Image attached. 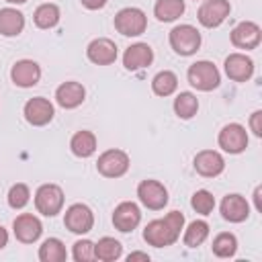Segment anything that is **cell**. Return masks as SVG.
I'll return each mask as SVG.
<instances>
[{
  "instance_id": "cell-5",
  "label": "cell",
  "mask_w": 262,
  "mask_h": 262,
  "mask_svg": "<svg viewBox=\"0 0 262 262\" xmlns=\"http://www.w3.org/2000/svg\"><path fill=\"white\" fill-rule=\"evenodd\" d=\"M188 82L203 92H209L219 86V70L211 61H196L188 68Z\"/></svg>"
},
{
  "instance_id": "cell-22",
  "label": "cell",
  "mask_w": 262,
  "mask_h": 262,
  "mask_svg": "<svg viewBox=\"0 0 262 262\" xmlns=\"http://www.w3.org/2000/svg\"><path fill=\"white\" fill-rule=\"evenodd\" d=\"M25 29V16L16 8H2L0 10V33L4 37H14Z\"/></svg>"
},
{
  "instance_id": "cell-30",
  "label": "cell",
  "mask_w": 262,
  "mask_h": 262,
  "mask_svg": "<svg viewBox=\"0 0 262 262\" xmlns=\"http://www.w3.org/2000/svg\"><path fill=\"white\" fill-rule=\"evenodd\" d=\"M237 250V239L233 233H219L213 239V254L219 258H231Z\"/></svg>"
},
{
  "instance_id": "cell-10",
  "label": "cell",
  "mask_w": 262,
  "mask_h": 262,
  "mask_svg": "<svg viewBox=\"0 0 262 262\" xmlns=\"http://www.w3.org/2000/svg\"><path fill=\"white\" fill-rule=\"evenodd\" d=\"M219 145L229 154H239L248 145V133L242 125L229 123L219 131Z\"/></svg>"
},
{
  "instance_id": "cell-9",
  "label": "cell",
  "mask_w": 262,
  "mask_h": 262,
  "mask_svg": "<svg viewBox=\"0 0 262 262\" xmlns=\"http://www.w3.org/2000/svg\"><path fill=\"white\" fill-rule=\"evenodd\" d=\"M229 10H231V6L227 0H205L199 8V23L207 29L219 27L227 18Z\"/></svg>"
},
{
  "instance_id": "cell-16",
  "label": "cell",
  "mask_w": 262,
  "mask_h": 262,
  "mask_svg": "<svg viewBox=\"0 0 262 262\" xmlns=\"http://www.w3.org/2000/svg\"><path fill=\"white\" fill-rule=\"evenodd\" d=\"M86 55L96 66H108L117 59V45L106 37H98L88 45Z\"/></svg>"
},
{
  "instance_id": "cell-39",
  "label": "cell",
  "mask_w": 262,
  "mask_h": 262,
  "mask_svg": "<svg viewBox=\"0 0 262 262\" xmlns=\"http://www.w3.org/2000/svg\"><path fill=\"white\" fill-rule=\"evenodd\" d=\"M260 192H262V188L258 186V188L254 190V203H256V209H258V211H262V205H260Z\"/></svg>"
},
{
  "instance_id": "cell-20",
  "label": "cell",
  "mask_w": 262,
  "mask_h": 262,
  "mask_svg": "<svg viewBox=\"0 0 262 262\" xmlns=\"http://www.w3.org/2000/svg\"><path fill=\"white\" fill-rule=\"evenodd\" d=\"M86 90L80 82H63L57 90H55V100L59 106L63 108H76L84 102Z\"/></svg>"
},
{
  "instance_id": "cell-28",
  "label": "cell",
  "mask_w": 262,
  "mask_h": 262,
  "mask_svg": "<svg viewBox=\"0 0 262 262\" xmlns=\"http://www.w3.org/2000/svg\"><path fill=\"white\" fill-rule=\"evenodd\" d=\"M199 111V100L192 92H180L174 98V113L180 119H192Z\"/></svg>"
},
{
  "instance_id": "cell-13",
  "label": "cell",
  "mask_w": 262,
  "mask_h": 262,
  "mask_svg": "<svg viewBox=\"0 0 262 262\" xmlns=\"http://www.w3.org/2000/svg\"><path fill=\"white\" fill-rule=\"evenodd\" d=\"M12 227H14L16 239L23 242V244H33V242H37L39 235H41V231H43L41 221H39L35 215H31V213L18 215V217L14 219V223H12Z\"/></svg>"
},
{
  "instance_id": "cell-34",
  "label": "cell",
  "mask_w": 262,
  "mask_h": 262,
  "mask_svg": "<svg viewBox=\"0 0 262 262\" xmlns=\"http://www.w3.org/2000/svg\"><path fill=\"white\" fill-rule=\"evenodd\" d=\"M74 260L76 262H88L94 260V244L90 239H80L74 244Z\"/></svg>"
},
{
  "instance_id": "cell-29",
  "label": "cell",
  "mask_w": 262,
  "mask_h": 262,
  "mask_svg": "<svg viewBox=\"0 0 262 262\" xmlns=\"http://www.w3.org/2000/svg\"><path fill=\"white\" fill-rule=\"evenodd\" d=\"M35 25L39 27V29H51V27H55L57 25V20H59V8L55 6V4H41L37 10H35Z\"/></svg>"
},
{
  "instance_id": "cell-2",
  "label": "cell",
  "mask_w": 262,
  "mask_h": 262,
  "mask_svg": "<svg viewBox=\"0 0 262 262\" xmlns=\"http://www.w3.org/2000/svg\"><path fill=\"white\" fill-rule=\"evenodd\" d=\"M145 27H147V16L141 8L129 6L119 10L115 16V29L125 37H137L145 31Z\"/></svg>"
},
{
  "instance_id": "cell-11",
  "label": "cell",
  "mask_w": 262,
  "mask_h": 262,
  "mask_svg": "<svg viewBox=\"0 0 262 262\" xmlns=\"http://www.w3.org/2000/svg\"><path fill=\"white\" fill-rule=\"evenodd\" d=\"M25 119L35 127H43L53 119V104L43 96L31 98L25 104Z\"/></svg>"
},
{
  "instance_id": "cell-15",
  "label": "cell",
  "mask_w": 262,
  "mask_h": 262,
  "mask_svg": "<svg viewBox=\"0 0 262 262\" xmlns=\"http://www.w3.org/2000/svg\"><path fill=\"white\" fill-rule=\"evenodd\" d=\"M10 78H12V82H14L16 86H20V88H31V86H35V84L39 82V78H41V68H39L33 59H20V61H16V63L12 66Z\"/></svg>"
},
{
  "instance_id": "cell-19",
  "label": "cell",
  "mask_w": 262,
  "mask_h": 262,
  "mask_svg": "<svg viewBox=\"0 0 262 262\" xmlns=\"http://www.w3.org/2000/svg\"><path fill=\"white\" fill-rule=\"evenodd\" d=\"M225 74L235 82H246L254 74V61L244 53H231L225 59Z\"/></svg>"
},
{
  "instance_id": "cell-3",
  "label": "cell",
  "mask_w": 262,
  "mask_h": 262,
  "mask_svg": "<svg viewBox=\"0 0 262 262\" xmlns=\"http://www.w3.org/2000/svg\"><path fill=\"white\" fill-rule=\"evenodd\" d=\"M170 45L178 55H192L201 47V33L192 25H178L170 31Z\"/></svg>"
},
{
  "instance_id": "cell-38",
  "label": "cell",
  "mask_w": 262,
  "mask_h": 262,
  "mask_svg": "<svg viewBox=\"0 0 262 262\" xmlns=\"http://www.w3.org/2000/svg\"><path fill=\"white\" fill-rule=\"evenodd\" d=\"M6 242H8V233H6V229L0 225V250L6 246Z\"/></svg>"
},
{
  "instance_id": "cell-7",
  "label": "cell",
  "mask_w": 262,
  "mask_h": 262,
  "mask_svg": "<svg viewBox=\"0 0 262 262\" xmlns=\"http://www.w3.org/2000/svg\"><path fill=\"white\" fill-rule=\"evenodd\" d=\"M137 196H139V201H141L147 209H151V211H160V209H164L166 203H168V190H166V186H164L162 182H158V180H143V182L137 186Z\"/></svg>"
},
{
  "instance_id": "cell-24",
  "label": "cell",
  "mask_w": 262,
  "mask_h": 262,
  "mask_svg": "<svg viewBox=\"0 0 262 262\" xmlns=\"http://www.w3.org/2000/svg\"><path fill=\"white\" fill-rule=\"evenodd\" d=\"M154 12L162 23L176 20L184 12V0H158L154 6Z\"/></svg>"
},
{
  "instance_id": "cell-37",
  "label": "cell",
  "mask_w": 262,
  "mask_h": 262,
  "mask_svg": "<svg viewBox=\"0 0 262 262\" xmlns=\"http://www.w3.org/2000/svg\"><path fill=\"white\" fill-rule=\"evenodd\" d=\"M129 262H133V260H149V256L147 254H143V252H133V254H129V258H127Z\"/></svg>"
},
{
  "instance_id": "cell-27",
  "label": "cell",
  "mask_w": 262,
  "mask_h": 262,
  "mask_svg": "<svg viewBox=\"0 0 262 262\" xmlns=\"http://www.w3.org/2000/svg\"><path fill=\"white\" fill-rule=\"evenodd\" d=\"M176 86H178V78H176V74L170 72V70H164V72L156 74L154 80H151V90H154L158 96H170V94L176 90Z\"/></svg>"
},
{
  "instance_id": "cell-6",
  "label": "cell",
  "mask_w": 262,
  "mask_h": 262,
  "mask_svg": "<svg viewBox=\"0 0 262 262\" xmlns=\"http://www.w3.org/2000/svg\"><path fill=\"white\" fill-rule=\"evenodd\" d=\"M96 168L106 178H119L129 170V156L121 149H106L98 158Z\"/></svg>"
},
{
  "instance_id": "cell-25",
  "label": "cell",
  "mask_w": 262,
  "mask_h": 262,
  "mask_svg": "<svg viewBox=\"0 0 262 262\" xmlns=\"http://www.w3.org/2000/svg\"><path fill=\"white\" fill-rule=\"evenodd\" d=\"M70 147H72V151H74L78 158H88V156H92L94 149H96V137H94V133H90V131H78V133L72 137Z\"/></svg>"
},
{
  "instance_id": "cell-32",
  "label": "cell",
  "mask_w": 262,
  "mask_h": 262,
  "mask_svg": "<svg viewBox=\"0 0 262 262\" xmlns=\"http://www.w3.org/2000/svg\"><path fill=\"white\" fill-rule=\"evenodd\" d=\"M190 205L196 213L201 215H209L213 209H215V196L209 192V190H196L190 199Z\"/></svg>"
},
{
  "instance_id": "cell-21",
  "label": "cell",
  "mask_w": 262,
  "mask_h": 262,
  "mask_svg": "<svg viewBox=\"0 0 262 262\" xmlns=\"http://www.w3.org/2000/svg\"><path fill=\"white\" fill-rule=\"evenodd\" d=\"M221 215H223V219H227L231 223H239V221L248 219L250 205L239 194H227L223 199V203H221Z\"/></svg>"
},
{
  "instance_id": "cell-36",
  "label": "cell",
  "mask_w": 262,
  "mask_h": 262,
  "mask_svg": "<svg viewBox=\"0 0 262 262\" xmlns=\"http://www.w3.org/2000/svg\"><path fill=\"white\" fill-rule=\"evenodd\" d=\"M82 4L86 8H90V10H98V8H102L106 4V0H82Z\"/></svg>"
},
{
  "instance_id": "cell-23",
  "label": "cell",
  "mask_w": 262,
  "mask_h": 262,
  "mask_svg": "<svg viewBox=\"0 0 262 262\" xmlns=\"http://www.w3.org/2000/svg\"><path fill=\"white\" fill-rule=\"evenodd\" d=\"M121 254H123V246L115 237H102V239H98V244H94V258L96 260L113 262V260L121 258Z\"/></svg>"
},
{
  "instance_id": "cell-40",
  "label": "cell",
  "mask_w": 262,
  "mask_h": 262,
  "mask_svg": "<svg viewBox=\"0 0 262 262\" xmlns=\"http://www.w3.org/2000/svg\"><path fill=\"white\" fill-rule=\"evenodd\" d=\"M6 2H8V4H25L27 0H6Z\"/></svg>"
},
{
  "instance_id": "cell-1",
  "label": "cell",
  "mask_w": 262,
  "mask_h": 262,
  "mask_svg": "<svg viewBox=\"0 0 262 262\" xmlns=\"http://www.w3.org/2000/svg\"><path fill=\"white\" fill-rule=\"evenodd\" d=\"M184 225V215L180 211H170L164 219H156L145 225L143 239L154 248L172 246L180 237V229Z\"/></svg>"
},
{
  "instance_id": "cell-12",
  "label": "cell",
  "mask_w": 262,
  "mask_h": 262,
  "mask_svg": "<svg viewBox=\"0 0 262 262\" xmlns=\"http://www.w3.org/2000/svg\"><path fill=\"white\" fill-rule=\"evenodd\" d=\"M139 221H141V211H139V207H137L135 203H131V201L121 203V205L115 209V213H113V223H115V227H117L119 231H123V233L133 231V229L139 225Z\"/></svg>"
},
{
  "instance_id": "cell-8",
  "label": "cell",
  "mask_w": 262,
  "mask_h": 262,
  "mask_svg": "<svg viewBox=\"0 0 262 262\" xmlns=\"http://www.w3.org/2000/svg\"><path fill=\"white\" fill-rule=\"evenodd\" d=\"M63 225L72 233H88L92 229V225H94V215H92L90 207H86L82 203H76L66 211Z\"/></svg>"
},
{
  "instance_id": "cell-33",
  "label": "cell",
  "mask_w": 262,
  "mask_h": 262,
  "mask_svg": "<svg viewBox=\"0 0 262 262\" xmlns=\"http://www.w3.org/2000/svg\"><path fill=\"white\" fill-rule=\"evenodd\" d=\"M29 196H31V192H29L27 184H14L8 190V205L12 209H23L29 203Z\"/></svg>"
},
{
  "instance_id": "cell-31",
  "label": "cell",
  "mask_w": 262,
  "mask_h": 262,
  "mask_svg": "<svg viewBox=\"0 0 262 262\" xmlns=\"http://www.w3.org/2000/svg\"><path fill=\"white\" fill-rule=\"evenodd\" d=\"M207 235H209V225L205 221H192L184 231V244L188 248H196L207 239Z\"/></svg>"
},
{
  "instance_id": "cell-17",
  "label": "cell",
  "mask_w": 262,
  "mask_h": 262,
  "mask_svg": "<svg viewBox=\"0 0 262 262\" xmlns=\"http://www.w3.org/2000/svg\"><path fill=\"white\" fill-rule=\"evenodd\" d=\"M225 168V162L221 158L219 151H213V149H203L194 156V170L201 174V176H207V178H213V176H219Z\"/></svg>"
},
{
  "instance_id": "cell-35",
  "label": "cell",
  "mask_w": 262,
  "mask_h": 262,
  "mask_svg": "<svg viewBox=\"0 0 262 262\" xmlns=\"http://www.w3.org/2000/svg\"><path fill=\"white\" fill-rule=\"evenodd\" d=\"M250 127H252V131H254V135H262V113L260 111H256L252 117H250Z\"/></svg>"
},
{
  "instance_id": "cell-18",
  "label": "cell",
  "mask_w": 262,
  "mask_h": 262,
  "mask_svg": "<svg viewBox=\"0 0 262 262\" xmlns=\"http://www.w3.org/2000/svg\"><path fill=\"white\" fill-rule=\"evenodd\" d=\"M154 61V51L147 43H135L131 47H127L125 55H123V66L131 72L135 70H143Z\"/></svg>"
},
{
  "instance_id": "cell-4",
  "label": "cell",
  "mask_w": 262,
  "mask_h": 262,
  "mask_svg": "<svg viewBox=\"0 0 262 262\" xmlns=\"http://www.w3.org/2000/svg\"><path fill=\"white\" fill-rule=\"evenodd\" d=\"M35 207L41 215L53 217L63 207V190L57 184H43L35 192Z\"/></svg>"
},
{
  "instance_id": "cell-26",
  "label": "cell",
  "mask_w": 262,
  "mask_h": 262,
  "mask_svg": "<svg viewBox=\"0 0 262 262\" xmlns=\"http://www.w3.org/2000/svg\"><path fill=\"white\" fill-rule=\"evenodd\" d=\"M68 258V252H66V246L61 244V239L57 237H49L41 244L39 248V260L43 262H61Z\"/></svg>"
},
{
  "instance_id": "cell-14",
  "label": "cell",
  "mask_w": 262,
  "mask_h": 262,
  "mask_svg": "<svg viewBox=\"0 0 262 262\" xmlns=\"http://www.w3.org/2000/svg\"><path fill=\"white\" fill-rule=\"evenodd\" d=\"M260 39H262L260 27L252 20H244L231 31V43L239 49H254L258 47Z\"/></svg>"
}]
</instances>
